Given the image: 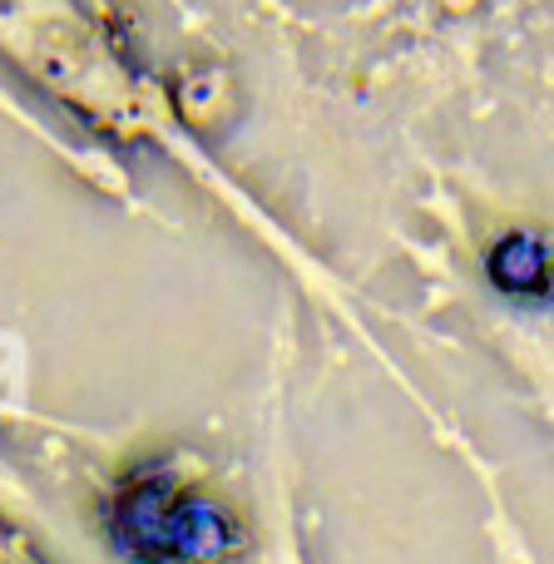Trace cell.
<instances>
[{
	"mask_svg": "<svg viewBox=\"0 0 554 564\" xmlns=\"http://www.w3.org/2000/svg\"><path fill=\"white\" fill-rule=\"evenodd\" d=\"M486 278L500 297L545 307V302H554V248H550V238L535 234V228H510L506 238L490 243Z\"/></svg>",
	"mask_w": 554,
	"mask_h": 564,
	"instance_id": "cell-1",
	"label": "cell"
}]
</instances>
